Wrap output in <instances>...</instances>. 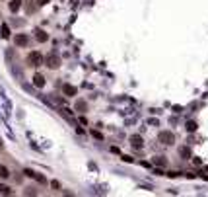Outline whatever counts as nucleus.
Returning a JSON list of instances; mask_svg holds the SVG:
<instances>
[{"instance_id": "nucleus-13", "label": "nucleus", "mask_w": 208, "mask_h": 197, "mask_svg": "<svg viewBox=\"0 0 208 197\" xmlns=\"http://www.w3.org/2000/svg\"><path fill=\"white\" fill-rule=\"evenodd\" d=\"M187 131H191V133H193V131H197V123L195 121H189L187 123Z\"/></svg>"}, {"instance_id": "nucleus-22", "label": "nucleus", "mask_w": 208, "mask_h": 197, "mask_svg": "<svg viewBox=\"0 0 208 197\" xmlns=\"http://www.w3.org/2000/svg\"><path fill=\"white\" fill-rule=\"evenodd\" d=\"M4 148V144H2V141H0V150H2Z\"/></svg>"}, {"instance_id": "nucleus-7", "label": "nucleus", "mask_w": 208, "mask_h": 197, "mask_svg": "<svg viewBox=\"0 0 208 197\" xmlns=\"http://www.w3.org/2000/svg\"><path fill=\"white\" fill-rule=\"evenodd\" d=\"M33 86L35 88H43V86H45V78H43V74L37 72V74L33 76Z\"/></svg>"}, {"instance_id": "nucleus-4", "label": "nucleus", "mask_w": 208, "mask_h": 197, "mask_svg": "<svg viewBox=\"0 0 208 197\" xmlns=\"http://www.w3.org/2000/svg\"><path fill=\"white\" fill-rule=\"evenodd\" d=\"M27 43H29V37H27L25 33H18V35H16V45H18V47H25Z\"/></svg>"}, {"instance_id": "nucleus-17", "label": "nucleus", "mask_w": 208, "mask_h": 197, "mask_svg": "<svg viewBox=\"0 0 208 197\" xmlns=\"http://www.w3.org/2000/svg\"><path fill=\"white\" fill-rule=\"evenodd\" d=\"M27 2H29V4H27V12H29V14H31V12L35 10V4H37V2H35V4H33V2H31V0H27Z\"/></svg>"}, {"instance_id": "nucleus-16", "label": "nucleus", "mask_w": 208, "mask_h": 197, "mask_svg": "<svg viewBox=\"0 0 208 197\" xmlns=\"http://www.w3.org/2000/svg\"><path fill=\"white\" fill-rule=\"evenodd\" d=\"M33 178H35V180H37V181H39V184H45V181H47V180H45V176H41V174H35V176H33Z\"/></svg>"}, {"instance_id": "nucleus-21", "label": "nucleus", "mask_w": 208, "mask_h": 197, "mask_svg": "<svg viewBox=\"0 0 208 197\" xmlns=\"http://www.w3.org/2000/svg\"><path fill=\"white\" fill-rule=\"evenodd\" d=\"M51 185H53V189H59V187H60L59 181H51Z\"/></svg>"}, {"instance_id": "nucleus-15", "label": "nucleus", "mask_w": 208, "mask_h": 197, "mask_svg": "<svg viewBox=\"0 0 208 197\" xmlns=\"http://www.w3.org/2000/svg\"><path fill=\"white\" fill-rule=\"evenodd\" d=\"M154 162H156L157 166H166V158H162V156H157V158L154 160Z\"/></svg>"}, {"instance_id": "nucleus-3", "label": "nucleus", "mask_w": 208, "mask_h": 197, "mask_svg": "<svg viewBox=\"0 0 208 197\" xmlns=\"http://www.w3.org/2000/svg\"><path fill=\"white\" fill-rule=\"evenodd\" d=\"M157 138H160L162 144H173V143H175V137H173V133H171V131H162Z\"/></svg>"}, {"instance_id": "nucleus-20", "label": "nucleus", "mask_w": 208, "mask_h": 197, "mask_svg": "<svg viewBox=\"0 0 208 197\" xmlns=\"http://www.w3.org/2000/svg\"><path fill=\"white\" fill-rule=\"evenodd\" d=\"M181 156H189V148H181Z\"/></svg>"}, {"instance_id": "nucleus-5", "label": "nucleus", "mask_w": 208, "mask_h": 197, "mask_svg": "<svg viewBox=\"0 0 208 197\" xmlns=\"http://www.w3.org/2000/svg\"><path fill=\"white\" fill-rule=\"evenodd\" d=\"M33 33H35V39H37L39 43H45V41L49 39V35H47V31H43V30H39V27H37V30H35Z\"/></svg>"}, {"instance_id": "nucleus-6", "label": "nucleus", "mask_w": 208, "mask_h": 197, "mask_svg": "<svg viewBox=\"0 0 208 197\" xmlns=\"http://www.w3.org/2000/svg\"><path fill=\"white\" fill-rule=\"evenodd\" d=\"M131 144H132L134 148H142V147H144V143H142V137H140V135H132V137H131Z\"/></svg>"}, {"instance_id": "nucleus-10", "label": "nucleus", "mask_w": 208, "mask_h": 197, "mask_svg": "<svg viewBox=\"0 0 208 197\" xmlns=\"http://www.w3.org/2000/svg\"><path fill=\"white\" fill-rule=\"evenodd\" d=\"M0 35H2V39H8L10 37V27H8V24H2V27H0Z\"/></svg>"}, {"instance_id": "nucleus-9", "label": "nucleus", "mask_w": 208, "mask_h": 197, "mask_svg": "<svg viewBox=\"0 0 208 197\" xmlns=\"http://www.w3.org/2000/svg\"><path fill=\"white\" fill-rule=\"evenodd\" d=\"M21 4H24V0H10L8 8H10V12H18L21 8Z\"/></svg>"}, {"instance_id": "nucleus-2", "label": "nucleus", "mask_w": 208, "mask_h": 197, "mask_svg": "<svg viewBox=\"0 0 208 197\" xmlns=\"http://www.w3.org/2000/svg\"><path fill=\"white\" fill-rule=\"evenodd\" d=\"M45 67H49V68H59L60 67V57L59 55H55V53H51V55H47L45 57Z\"/></svg>"}, {"instance_id": "nucleus-8", "label": "nucleus", "mask_w": 208, "mask_h": 197, "mask_svg": "<svg viewBox=\"0 0 208 197\" xmlns=\"http://www.w3.org/2000/svg\"><path fill=\"white\" fill-rule=\"evenodd\" d=\"M76 88H74V86H70V84H64L62 86V94H64V96H76Z\"/></svg>"}, {"instance_id": "nucleus-19", "label": "nucleus", "mask_w": 208, "mask_h": 197, "mask_svg": "<svg viewBox=\"0 0 208 197\" xmlns=\"http://www.w3.org/2000/svg\"><path fill=\"white\" fill-rule=\"evenodd\" d=\"M24 174H25V176H29V178H33V176H35V174H33L31 170H27V168H25V170H24Z\"/></svg>"}, {"instance_id": "nucleus-18", "label": "nucleus", "mask_w": 208, "mask_h": 197, "mask_svg": "<svg viewBox=\"0 0 208 197\" xmlns=\"http://www.w3.org/2000/svg\"><path fill=\"white\" fill-rule=\"evenodd\" d=\"M35 2H37V6H45V4L51 2V0H35Z\"/></svg>"}, {"instance_id": "nucleus-1", "label": "nucleus", "mask_w": 208, "mask_h": 197, "mask_svg": "<svg viewBox=\"0 0 208 197\" xmlns=\"http://www.w3.org/2000/svg\"><path fill=\"white\" fill-rule=\"evenodd\" d=\"M25 63L29 64V67H39V64H43V63H45V59H43V55L39 53V51H31V53L27 55Z\"/></svg>"}, {"instance_id": "nucleus-14", "label": "nucleus", "mask_w": 208, "mask_h": 197, "mask_svg": "<svg viewBox=\"0 0 208 197\" xmlns=\"http://www.w3.org/2000/svg\"><path fill=\"white\" fill-rule=\"evenodd\" d=\"M0 193H2V195H10L12 191H10V187H6V185H0Z\"/></svg>"}, {"instance_id": "nucleus-11", "label": "nucleus", "mask_w": 208, "mask_h": 197, "mask_svg": "<svg viewBox=\"0 0 208 197\" xmlns=\"http://www.w3.org/2000/svg\"><path fill=\"white\" fill-rule=\"evenodd\" d=\"M74 109H76V111H86V109H88V106H86L84 100H78L76 106H74Z\"/></svg>"}, {"instance_id": "nucleus-12", "label": "nucleus", "mask_w": 208, "mask_h": 197, "mask_svg": "<svg viewBox=\"0 0 208 197\" xmlns=\"http://www.w3.org/2000/svg\"><path fill=\"white\" fill-rule=\"evenodd\" d=\"M0 178L6 180V178H10V170L6 166H0Z\"/></svg>"}]
</instances>
